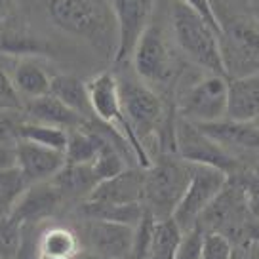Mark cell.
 <instances>
[{
    "mask_svg": "<svg viewBox=\"0 0 259 259\" xmlns=\"http://www.w3.org/2000/svg\"><path fill=\"white\" fill-rule=\"evenodd\" d=\"M219 21V46L227 78L259 73V21L251 14L229 10L225 0H213Z\"/></svg>",
    "mask_w": 259,
    "mask_h": 259,
    "instance_id": "obj_1",
    "label": "cell"
},
{
    "mask_svg": "<svg viewBox=\"0 0 259 259\" xmlns=\"http://www.w3.org/2000/svg\"><path fill=\"white\" fill-rule=\"evenodd\" d=\"M168 21L176 48L206 73L227 76L219 32L204 17L187 8L179 0H168Z\"/></svg>",
    "mask_w": 259,
    "mask_h": 259,
    "instance_id": "obj_2",
    "label": "cell"
},
{
    "mask_svg": "<svg viewBox=\"0 0 259 259\" xmlns=\"http://www.w3.org/2000/svg\"><path fill=\"white\" fill-rule=\"evenodd\" d=\"M193 178V164L160 158L143 170V208L156 221L171 219Z\"/></svg>",
    "mask_w": 259,
    "mask_h": 259,
    "instance_id": "obj_3",
    "label": "cell"
},
{
    "mask_svg": "<svg viewBox=\"0 0 259 259\" xmlns=\"http://www.w3.org/2000/svg\"><path fill=\"white\" fill-rule=\"evenodd\" d=\"M174 46L176 42L170 31L168 8L164 16H158L156 8L153 21L143 32L132 56L138 78H141L149 86L168 84L178 73V59Z\"/></svg>",
    "mask_w": 259,
    "mask_h": 259,
    "instance_id": "obj_4",
    "label": "cell"
},
{
    "mask_svg": "<svg viewBox=\"0 0 259 259\" xmlns=\"http://www.w3.org/2000/svg\"><path fill=\"white\" fill-rule=\"evenodd\" d=\"M86 86H88L90 105H92L94 116H97L105 126L113 130L114 134L130 147V151L136 154L139 166L147 170L153 164V160H151L145 145L139 141L136 132L130 126L126 114H124L118 78L113 73H99L92 80L86 82Z\"/></svg>",
    "mask_w": 259,
    "mask_h": 259,
    "instance_id": "obj_5",
    "label": "cell"
},
{
    "mask_svg": "<svg viewBox=\"0 0 259 259\" xmlns=\"http://www.w3.org/2000/svg\"><path fill=\"white\" fill-rule=\"evenodd\" d=\"M253 213L246 196L242 179L238 176H229L227 185L218 194V198L208 206L198 221V229L202 233H221L236 242L244 236L251 235L259 225L251 223Z\"/></svg>",
    "mask_w": 259,
    "mask_h": 259,
    "instance_id": "obj_6",
    "label": "cell"
},
{
    "mask_svg": "<svg viewBox=\"0 0 259 259\" xmlns=\"http://www.w3.org/2000/svg\"><path fill=\"white\" fill-rule=\"evenodd\" d=\"M229 78L206 73L185 84L178 99L179 116L194 124H211L227 118Z\"/></svg>",
    "mask_w": 259,
    "mask_h": 259,
    "instance_id": "obj_7",
    "label": "cell"
},
{
    "mask_svg": "<svg viewBox=\"0 0 259 259\" xmlns=\"http://www.w3.org/2000/svg\"><path fill=\"white\" fill-rule=\"evenodd\" d=\"M118 88L124 114L139 141L145 145V139L156 136L166 120L160 96L141 78H118Z\"/></svg>",
    "mask_w": 259,
    "mask_h": 259,
    "instance_id": "obj_8",
    "label": "cell"
},
{
    "mask_svg": "<svg viewBox=\"0 0 259 259\" xmlns=\"http://www.w3.org/2000/svg\"><path fill=\"white\" fill-rule=\"evenodd\" d=\"M174 147L181 160L189 164L211 166L229 176H236V170L240 168V162L221 145H218L210 136H206L198 124L181 116L174 124Z\"/></svg>",
    "mask_w": 259,
    "mask_h": 259,
    "instance_id": "obj_9",
    "label": "cell"
},
{
    "mask_svg": "<svg viewBox=\"0 0 259 259\" xmlns=\"http://www.w3.org/2000/svg\"><path fill=\"white\" fill-rule=\"evenodd\" d=\"M227 181H229V174L225 171L211 168V166L193 164V178H191L189 189L171 218L183 233H189L198 227L202 213L218 198V194L223 191Z\"/></svg>",
    "mask_w": 259,
    "mask_h": 259,
    "instance_id": "obj_10",
    "label": "cell"
},
{
    "mask_svg": "<svg viewBox=\"0 0 259 259\" xmlns=\"http://www.w3.org/2000/svg\"><path fill=\"white\" fill-rule=\"evenodd\" d=\"M158 2L160 0H111L116 23V63L132 59L138 42L153 21Z\"/></svg>",
    "mask_w": 259,
    "mask_h": 259,
    "instance_id": "obj_11",
    "label": "cell"
},
{
    "mask_svg": "<svg viewBox=\"0 0 259 259\" xmlns=\"http://www.w3.org/2000/svg\"><path fill=\"white\" fill-rule=\"evenodd\" d=\"M50 17L63 31L82 36L96 46H107V23L92 0H48Z\"/></svg>",
    "mask_w": 259,
    "mask_h": 259,
    "instance_id": "obj_12",
    "label": "cell"
},
{
    "mask_svg": "<svg viewBox=\"0 0 259 259\" xmlns=\"http://www.w3.org/2000/svg\"><path fill=\"white\" fill-rule=\"evenodd\" d=\"M136 227L90 219L86 223V240L97 257L126 259L132 255Z\"/></svg>",
    "mask_w": 259,
    "mask_h": 259,
    "instance_id": "obj_13",
    "label": "cell"
},
{
    "mask_svg": "<svg viewBox=\"0 0 259 259\" xmlns=\"http://www.w3.org/2000/svg\"><path fill=\"white\" fill-rule=\"evenodd\" d=\"M65 153L36 145L31 141H17V168L29 183L52 181L65 168Z\"/></svg>",
    "mask_w": 259,
    "mask_h": 259,
    "instance_id": "obj_14",
    "label": "cell"
},
{
    "mask_svg": "<svg viewBox=\"0 0 259 259\" xmlns=\"http://www.w3.org/2000/svg\"><path fill=\"white\" fill-rule=\"evenodd\" d=\"M206 136L238 160V154H259V128L253 122L223 118L211 124H198Z\"/></svg>",
    "mask_w": 259,
    "mask_h": 259,
    "instance_id": "obj_15",
    "label": "cell"
},
{
    "mask_svg": "<svg viewBox=\"0 0 259 259\" xmlns=\"http://www.w3.org/2000/svg\"><path fill=\"white\" fill-rule=\"evenodd\" d=\"M63 194L56 187L54 181H44V183H32L21 200L17 202L16 210L12 211V218L21 225H32L40 223L50 215H54L56 210L63 204Z\"/></svg>",
    "mask_w": 259,
    "mask_h": 259,
    "instance_id": "obj_16",
    "label": "cell"
},
{
    "mask_svg": "<svg viewBox=\"0 0 259 259\" xmlns=\"http://www.w3.org/2000/svg\"><path fill=\"white\" fill-rule=\"evenodd\" d=\"M143 200V170H124L114 178L101 181L86 202L128 206Z\"/></svg>",
    "mask_w": 259,
    "mask_h": 259,
    "instance_id": "obj_17",
    "label": "cell"
},
{
    "mask_svg": "<svg viewBox=\"0 0 259 259\" xmlns=\"http://www.w3.org/2000/svg\"><path fill=\"white\" fill-rule=\"evenodd\" d=\"M227 118L236 122H253L259 118V73L229 78Z\"/></svg>",
    "mask_w": 259,
    "mask_h": 259,
    "instance_id": "obj_18",
    "label": "cell"
},
{
    "mask_svg": "<svg viewBox=\"0 0 259 259\" xmlns=\"http://www.w3.org/2000/svg\"><path fill=\"white\" fill-rule=\"evenodd\" d=\"M27 114H29L31 122H40V124L63 128L67 132L80 128L88 122L86 118H82L78 113H74L73 109H69L63 101H59L56 96H52V94L27 101Z\"/></svg>",
    "mask_w": 259,
    "mask_h": 259,
    "instance_id": "obj_19",
    "label": "cell"
},
{
    "mask_svg": "<svg viewBox=\"0 0 259 259\" xmlns=\"http://www.w3.org/2000/svg\"><path fill=\"white\" fill-rule=\"evenodd\" d=\"M52 78L54 76H50L48 71L32 59L19 61L14 65V71H12V82L19 97H25V101L48 96L52 92Z\"/></svg>",
    "mask_w": 259,
    "mask_h": 259,
    "instance_id": "obj_20",
    "label": "cell"
},
{
    "mask_svg": "<svg viewBox=\"0 0 259 259\" xmlns=\"http://www.w3.org/2000/svg\"><path fill=\"white\" fill-rule=\"evenodd\" d=\"M86 124L69 132V143H67V151H65L67 164H92L109 141L105 134H101Z\"/></svg>",
    "mask_w": 259,
    "mask_h": 259,
    "instance_id": "obj_21",
    "label": "cell"
},
{
    "mask_svg": "<svg viewBox=\"0 0 259 259\" xmlns=\"http://www.w3.org/2000/svg\"><path fill=\"white\" fill-rule=\"evenodd\" d=\"M63 198H86L99 185L92 164H65V168L52 179Z\"/></svg>",
    "mask_w": 259,
    "mask_h": 259,
    "instance_id": "obj_22",
    "label": "cell"
},
{
    "mask_svg": "<svg viewBox=\"0 0 259 259\" xmlns=\"http://www.w3.org/2000/svg\"><path fill=\"white\" fill-rule=\"evenodd\" d=\"M36 251L56 259H74L80 253V240L71 229L54 225L42 231L36 242Z\"/></svg>",
    "mask_w": 259,
    "mask_h": 259,
    "instance_id": "obj_23",
    "label": "cell"
},
{
    "mask_svg": "<svg viewBox=\"0 0 259 259\" xmlns=\"http://www.w3.org/2000/svg\"><path fill=\"white\" fill-rule=\"evenodd\" d=\"M52 96H56L59 101H63L69 109L78 113L82 118L88 120V116L94 114L92 105H90L88 86L86 82L78 80L76 76L71 74H56L52 78Z\"/></svg>",
    "mask_w": 259,
    "mask_h": 259,
    "instance_id": "obj_24",
    "label": "cell"
},
{
    "mask_svg": "<svg viewBox=\"0 0 259 259\" xmlns=\"http://www.w3.org/2000/svg\"><path fill=\"white\" fill-rule=\"evenodd\" d=\"M185 233L178 227L174 219L156 221L153 240L147 250L145 259H176L179 246L183 242Z\"/></svg>",
    "mask_w": 259,
    "mask_h": 259,
    "instance_id": "obj_25",
    "label": "cell"
},
{
    "mask_svg": "<svg viewBox=\"0 0 259 259\" xmlns=\"http://www.w3.org/2000/svg\"><path fill=\"white\" fill-rule=\"evenodd\" d=\"M31 141L36 145L48 147L59 153L67 151V143H69V132L63 128H56V126H48V124H40V122L23 120L19 126V134H17V141Z\"/></svg>",
    "mask_w": 259,
    "mask_h": 259,
    "instance_id": "obj_26",
    "label": "cell"
},
{
    "mask_svg": "<svg viewBox=\"0 0 259 259\" xmlns=\"http://www.w3.org/2000/svg\"><path fill=\"white\" fill-rule=\"evenodd\" d=\"M82 211L88 219H101V221H113V223L138 227V223L145 213V208H143V204L113 206V204L84 202Z\"/></svg>",
    "mask_w": 259,
    "mask_h": 259,
    "instance_id": "obj_27",
    "label": "cell"
},
{
    "mask_svg": "<svg viewBox=\"0 0 259 259\" xmlns=\"http://www.w3.org/2000/svg\"><path fill=\"white\" fill-rule=\"evenodd\" d=\"M31 187L19 168L0 171V218H8L16 210L25 191Z\"/></svg>",
    "mask_w": 259,
    "mask_h": 259,
    "instance_id": "obj_28",
    "label": "cell"
},
{
    "mask_svg": "<svg viewBox=\"0 0 259 259\" xmlns=\"http://www.w3.org/2000/svg\"><path fill=\"white\" fill-rule=\"evenodd\" d=\"M23 225L16 219L0 218V259H16L23 246Z\"/></svg>",
    "mask_w": 259,
    "mask_h": 259,
    "instance_id": "obj_29",
    "label": "cell"
},
{
    "mask_svg": "<svg viewBox=\"0 0 259 259\" xmlns=\"http://www.w3.org/2000/svg\"><path fill=\"white\" fill-rule=\"evenodd\" d=\"M233 242L231 238L221 233H202L200 259H231Z\"/></svg>",
    "mask_w": 259,
    "mask_h": 259,
    "instance_id": "obj_30",
    "label": "cell"
},
{
    "mask_svg": "<svg viewBox=\"0 0 259 259\" xmlns=\"http://www.w3.org/2000/svg\"><path fill=\"white\" fill-rule=\"evenodd\" d=\"M21 97L12 82V74L6 69H0V111H17L21 109Z\"/></svg>",
    "mask_w": 259,
    "mask_h": 259,
    "instance_id": "obj_31",
    "label": "cell"
},
{
    "mask_svg": "<svg viewBox=\"0 0 259 259\" xmlns=\"http://www.w3.org/2000/svg\"><path fill=\"white\" fill-rule=\"evenodd\" d=\"M231 259H259V227L251 235L233 242Z\"/></svg>",
    "mask_w": 259,
    "mask_h": 259,
    "instance_id": "obj_32",
    "label": "cell"
},
{
    "mask_svg": "<svg viewBox=\"0 0 259 259\" xmlns=\"http://www.w3.org/2000/svg\"><path fill=\"white\" fill-rule=\"evenodd\" d=\"M200 246H202V231L196 227L185 233L176 259H200Z\"/></svg>",
    "mask_w": 259,
    "mask_h": 259,
    "instance_id": "obj_33",
    "label": "cell"
},
{
    "mask_svg": "<svg viewBox=\"0 0 259 259\" xmlns=\"http://www.w3.org/2000/svg\"><path fill=\"white\" fill-rule=\"evenodd\" d=\"M21 120H17L14 111H0V143H14L17 141Z\"/></svg>",
    "mask_w": 259,
    "mask_h": 259,
    "instance_id": "obj_34",
    "label": "cell"
},
{
    "mask_svg": "<svg viewBox=\"0 0 259 259\" xmlns=\"http://www.w3.org/2000/svg\"><path fill=\"white\" fill-rule=\"evenodd\" d=\"M179 2H183L187 8H191L193 12H196V14L200 17H204L215 31L221 32L218 16H215V8H213V0H179Z\"/></svg>",
    "mask_w": 259,
    "mask_h": 259,
    "instance_id": "obj_35",
    "label": "cell"
},
{
    "mask_svg": "<svg viewBox=\"0 0 259 259\" xmlns=\"http://www.w3.org/2000/svg\"><path fill=\"white\" fill-rule=\"evenodd\" d=\"M17 168V141L0 143V171Z\"/></svg>",
    "mask_w": 259,
    "mask_h": 259,
    "instance_id": "obj_36",
    "label": "cell"
},
{
    "mask_svg": "<svg viewBox=\"0 0 259 259\" xmlns=\"http://www.w3.org/2000/svg\"><path fill=\"white\" fill-rule=\"evenodd\" d=\"M74 259H97L96 253H90V251H80Z\"/></svg>",
    "mask_w": 259,
    "mask_h": 259,
    "instance_id": "obj_37",
    "label": "cell"
},
{
    "mask_svg": "<svg viewBox=\"0 0 259 259\" xmlns=\"http://www.w3.org/2000/svg\"><path fill=\"white\" fill-rule=\"evenodd\" d=\"M6 63H10L8 54H2V52H0V69H6Z\"/></svg>",
    "mask_w": 259,
    "mask_h": 259,
    "instance_id": "obj_38",
    "label": "cell"
},
{
    "mask_svg": "<svg viewBox=\"0 0 259 259\" xmlns=\"http://www.w3.org/2000/svg\"><path fill=\"white\" fill-rule=\"evenodd\" d=\"M34 259H56V257H50V255H42V253H38V251H36V257Z\"/></svg>",
    "mask_w": 259,
    "mask_h": 259,
    "instance_id": "obj_39",
    "label": "cell"
},
{
    "mask_svg": "<svg viewBox=\"0 0 259 259\" xmlns=\"http://www.w3.org/2000/svg\"><path fill=\"white\" fill-rule=\"evenodd\" d=\"M251 12H253V16H255V19L259 21V8H255V6H253V8H251Z\"/></svg>",
    "mask_w": 259,
    "mask_h": 259,
    "instance_id": "obj_40",
    "label": "cell"
},
{
    "mask_svg": "<svg viewBox=\"0 0 259 259\" xmlns=\"http://www.w3.org/2000/svg\"><path fill=\"white\" fill-rule=\"evenodd\" d=\"M251 6H255V8H259V0H250Z\"/></svg>",
    "mask_w": 259,
    "mask_h": 259,
    "instance_id": "obj_41",
    "label": "cell"
},
{
    "mask_svg": "<svg viewBox=\"0 0 259 259\" xmlns=\"http://www.w3.org/2000/svg\"><path fill=\"white\" fill-rule=\"evenodd\" d=\"M253 124H255V126L259 128V118H257V120H253Z\"/></svg>",
    "mask_w": 259,
    "mask_h": 259,
    "instance_id": "obj_42",
    "label": "cell"
}]
</instances>
